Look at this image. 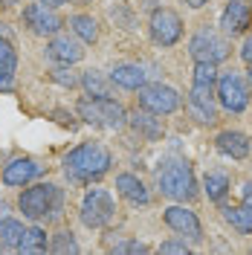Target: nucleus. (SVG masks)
Wrapping results in <instances>:
<instances>
[{
  "label": "nucleus",
  "instance_id": "473e14b6",
  "mask_svg": "<svg viewBox=\"0 0 252 255\" xmlns=\"http://www.w3.org/2000/svg\"><path fill=\"white\" fill-rule=\"evenodd\" d=\"M244 203L252 209V183H247V186H244Z\"/></svg>",
  "mask_w": 252,
  "mask_h": 255
},
{
  "label": "nucleus",
  "instance_id": "f03ea898",
  "mask_svg": "<svg viewBox=\"0 0 252 255\" xmlns=\"http://www.w3.org/2000/svg\"><path fill=\"white\" fill-rule=\"evenodd\" d=\"M61 189L58 186H52V183H41V186H32L20 194V200H17V206L20 212L29 218V221H52V218H58V212H61Z\"/></svg>",
  "mask_w": 252,
  "mask_h": 255
},
{
  "label": "nucleus",
  "instance_id": "6e6552de",
  "mask_svg": "<svg viewBox=\"0 0 252 255\" xmlns=\"http://www.w3.org/2000/svg\"><path fill=\"white\" fill-rule=\"evenodd\" d=\"M189 52L194 55V61H209V64H221L229 55V44L223 41L218 32L200 29L189 44Z\"/></svg>",
  "mask_w": 252,
  "mask_h": 255
},
{
  "label": "nucleus",
  "instance_id": "f704fd0d",
  "mask_svg": "<svg viewBox=\"0 0 252 255\" xmlns=\"http://www.w3.org/2000/svg\"><path fill=\"white\" fill-rule=\"evenodd\" d=\"M186 3H189L191 9H200V6H206V3H209V0H186Z\"/></svg>",
  "mask_w": 252,
  "mask_h": 255
},
{
  "label": "nucleus",
  "instance_id": "4468645a",
  "mask_svg": "<svg viewBox=\"0 0 252 255\" xmlns=\"http://www.w3.org/2000/svg\"><path fill=\"white\" fill-rule=\"evenodd\" d=\"M38 174H41V165H38L35 159H15V162L6 165L3 183H6V186H23V183L35 180Z\"/></svg>",
  "mask_w": 252,
  "mask_h": 255
},
{
  "label": "nucleus",
  "instance_id": "c9c22d12",
  "mask_svg": "<svg viewBox=\"0 0 252 255\" xmlns=\"http://www.w3.org/2000/svg\"><path fill=\"white\" fill-rule=\"evenodd\" d=\"M3 215H6V203H3V200H0V218H3Z\"/></svg>",
  "mask_w": 252,
  "mask_h": 255
},
{
  "label": "nucleus",
  "instance_id": "20e7f679",
  "mask_svg": "<svg viewBox=\"0 0 252 255\" xmlns=\"http://www.w3.org/2000/svg\"><path fill=\"white\" fill-rule=\"evenodd\" d=\"M157 183L165 197H174V200H191L197 194V183H194V174L186 162H165L157 171Z\"/></svg>",
  "mask_w": 252,
  "mask_h": 255
},
{
  "label": "nucleus",
  "instance_id": "a878e982",
  "mask_svg": "<svg viewBox=\"0 0 252 255\" xmlns=\"http://www.w3.org/2000/svg\"><path fill=\"white\" fill-rule=\"evenodd\" d=\"M215 81H218V70H215V64H209V61H197V67H194V84H206V87H215Z\"/></svg>",
  "mask_w": 252,
  "mask_h": 255
},
{
  "label": "nucleus",
  "instance_id": "ddd939ff",
  "mask_svg": "<svg viewBox=\"0 0 252 255\" xmlns=\"http://www.w3.org/2000/svg\"><path fill=\"white\" fill-rule=\"evenodd\" d=\"M165 223L171 226L174 232H180V235H186V238H191V241H200V238H203V229H200L197 215H194V212H189V209H183V206L165 209Z\"/></svg>",
  "mask_w": 252,
  "mask_h": 255
},
{
  "label": "nucleus",
  "instance_id": "c756f323",
  "mask_svg": "<svg viewBox=\"0 0 252 255\" xmlns=\"http://www.w3.org/2000/svg\"><path fill=\"white\" fill-rule=\"evenodd\" d=\"M116 253H148V247L139 244V241H127V244H119Z\"/></svg>",
  "mask_w": 252,
  "mask_h": 255
},
{
  "label": "nucleus",
  "instance_id": "c85d7f7f",
  "mask_svg": "<svg viewBox=\"0 0 252 255\" xmlns=\"http://www.w3.org/2000/svg\"><path fill=\"white\" fill-rule=\"evenodd\" d=\"M49 76H52V81H58V84H64V87H76V84H79V79H76L70 70H64V67L49 70Z\"/></svg>",
  "mask_w": 252,
  "mask_h": 255
},
{
  "label": "nucleus",
  "instance_id": "2eb2a0df",
  "mask_svg": "<svg viewBox=\"0 0 252 255\" xmlns=\"http://www.w3.org/2000/svg\"><path fill=\"white\" fill-rule=\"evenodd\" d=\"M218 151L232 159H244L250 154V139L241 130H223L221 136H218Z\"/></svg>",
  "mask_w": 252,
  "mask_h": 255
},
{
  "label": "nucleus",
  "instance_id": "393cba45",
  "mask_svg": "<svg viewBox=\"0 0 252 255\" xmlns=\"http://www.w3.org/2000/svg\"><path fill=\"white\" fill-rule=\"evenodd\" d=\"M133 128H136V130H142V133H148L151 139L162 136V125H159L154 116H148V113H136V116H133Z\"/></svg>",
  "mask_w": 252,
  "mask_h": 255
},
{
  "label": "nucleus",
  "instance_id": "e433bc0d",
  "mask_svg": "<svg viewBox=\"0 0 252 255\" xmlns=\"http://www.w3.org/2000/svg\"><path fill=\"white\" fill-rule=\"evenodd\" d=\"M0 3H6V6H9V3H17V0H0Z\"/></svg>",
  "mask_w": 252,
  "mask_h": 255
},
{
  "label": "nucleus",
  "instance_id": "9b49d317",
  "mask_svg": "<svg viewBox=\"0 0 252 255\" xmlns=\"http://www.w3.org/2000/svg\"><path fill=\"white\" fill-rule=\"evenodd\" d=\"M191 116L203 125H215L218 122V108H215V87H206V84H194L189 99Z\"/></svg>",
  "mask_w": 252,
  "mask_h": 255
},
{
  "label": "nucleus",
  "instance_id": "dca6fc26",
  "mask_svg": "<svg viewBox=\"0 0 252 255\" xmlns=\"http://www.w3.org/2000/svg\"><path fill=\"white\" fill-rule=\"evenodd\" d=\"M47 52H49V58H55V61H61V64H76L84 55V49L76 41H70V38H52Z\"/></svg>",
  "mask_w": 252,
  "mask_h": 255
},
{
  "label": "nucleus",
  "instance_id": "1a4fd4ad",
  "mask_svg": "<svg viewBox=\"0 0 252 255\" xmlns=\"http://www.w3.org/2000/svg\"><path fill=\"white\" fill-rule=\"evenodd\" d=\"M183 35V20L174 9H157L151 15V38L157 41L159 47H171L180 41Z\"/></svg>",
  "mask_w": 252,
  "mask_h": 255
},
{
  "label": "nucleus",
  "instance_id": "cd10ccee",
  "mask_svg": "<svg viewBox=\"0 0 252 255\" xmlns=\"http://www.w3.org/2000/svg\"><path fill=\"white\" fill-rule=\"evenodd\" d=\"M52 253H79V244L73 241V235H70V232H61V235H55Z\"/></svg>",
  "mask_w": 252,
  "mask_h": 255
},
{
  "label": "nucleus",
  "instance_id": "0eeeda50",
  "mask_svg": "<svg viewBox=\"0 0 252 255\" xmlns=\"http://www.w3.org/2000/svg\"><path fill=\"white\" fill-rule=\"evenodd\" d=\"M218 99L229 113H241L250 105V87L238 73H223L218 79Z\"/></svg>",
  "mask_w": 252,
  "mask_h": 255
},
{
  "label": "nucleus",
  "instance_id": "aec40b11",
  "mask_svg": "<svg viewBox=\"0 0 252 255\" xmlns=\"http://www.w3.org/2000/svg\"><path fill=\"white\" fill-rule=\"evenodd\" d=\"M223 218L232 223L238 232H244V235L252 232V209L247 203H241V206H223Z\"/></svg>",
  "mask_w": 252,
  "mask_h": 255
},
{
  "label": "nucleus",
  "instance_id": "5701e85b",
  "mask_svg": "<svg viewBox=\"0 0 252 255\" xmlns=\"http://www.w3.org/2000/svg\"><path fill=\"white\" fill-rule=\"evenodd\" d=\"M23 235V226L17 221H0V247L3 250H17V241Z\"/></svg>",
  "mask_w": 252,
  "mask_h": 255
},
{
  "label": "nucleus",
  "instance_id": "7ed1b4c3",
  "mask_svg": "<svg viewBox=\"0 0 252 255\" xmlns=\"http://www.w3.org/2000/svg\"><path fill=\"white\" fill-rule=\"evenodd\" d=\"M79 116L87 125L108 128V130H119L127 122V113L119 102H113L108 96H87L79 102Z\"/></svg>",
  "mask_w": 252,
  "mask_h": 255
},
{
  "label": "nucleus",
  "instance_id": "412c9836",
  "mask_svg": "<svg viewBox=\"0 0 252 255\" xmlns=\"http://www.w3.org/2000/svg\"><path fill=\"white\" fill-rule=\"evenodd\" d=\"M17 250L20 253H47V232L32 226V229H23V235L17 241Z\"/></svg>",
  "mask_w": 252,
  "mask_h": 255
},
{
  "label": "nucleus",
  "instance_id": "bb28decb",
  "mask_svg": "<svg viewBox=\"0 0 252 255\" xmlns=\"http://www.w3.org/2000/svg\"><path fill=\"white\" fill-rule=\"evenodd\" d=\"M84 87L90 90L93 96H108V81L102 79V73H96V70H90V73H84Z\"/></svg>",
  "mask_w": 252,
  "mask_h": 255
},
{
  "label": "nucleus",
  "instance_id": "7c9ffc66",
  "mask_svg": "<svg viewBox=\"0 0 252 255\" xmlns=\"http://www.w3.org/2000/svg\"><path fill=\"white\" fill-rule=\"evenodd\" d=\"M159 253H180V255H186V253H189V247H186V244H180V241H165V244L159 247Z\"/></svg>",
  "mask_w": 252,
  "mask_h": 255
},
{
  "label": "nucleus",
  "instance_id": "a211bd4d",
  "mask_svg": "<svg viewBox=\"0 0 252 255\" xmlns=\"http://www.w3.org/2000/svg\"><path fill=\"white\" fill-rule=\"evenodd\" d=\"M116 189L122 191V197H127L130 203H148V189L142 186V180H136L133 174H119L116 177Z\"/></svg>",
  "mask_w": 252,
  "mask_h": 255
},
{
  "label": "nucleus",
  "instance_id": "f257e3e1",
  "mask_svg": "<svg viewBox=\"0 0 252 255\" xmlns=\"http://www.w3.org/2000/svg\"><path fill=\"white\" fill-rule=\"evenodd\" d=\"M64 165H67V174L73 177V180L87 183V180H96V177H102L111 168V154H108V148H102V145L84 142V145H79V148H73V151L64 157Z\"/></svg>",
  "mask_w": 252,
  "mask_h": 255
},
{
  "label": "nucleus",
  "instance_id": "9d476101",
  "mask_svg": "<svg viewBox=\"0 0 252 255\" xmlns=\"http://www.w3.org/2000/svg\"><path fill=\"white\" fill-rule=\"evenodd\" d=\"M23 20H26V26L35 35H55L61 29V17L55 15L49 6H44V3H29L23 9Z\"/></svg>",
  "mask_w": 252,
  "mask_h": 255
},
{
  "label": "nucleus",
  "instance_id": "2f4dec72",
  "mask_svg": "<svg viewBox=\"0 0 252 255\" xmlns=\"http://www.w3.org/2000/svg\"><path fill=\"white\" fill-rule=\"evenodd\" d=\"M241 55H244V61L252 64V38H247V44H244V49H241Z\"/></svg>",
  "mask_w": 252,
  "mask_h": 255
},
{
  "label": "nucleus",
  "instance_id": "f3484780",
  "mask_svg": "<svg viewBox=\"0 0 252 255\" xmlns=\"http://www.w3.org/2000/svg\"><path fill=\"white\" fill-rule=\"evenodd\" d=\"M111 79H113V84H119L125 90H139L142 84H145V73L136 64H119L111 73Z\"/></svg>",
  "mask_w": 252,
  "mask_h": 255
},
{
  "label": "nucleus",
  "instance_id": "4c0bfd02",
  "mask_svg": "<svg viewBox=\"0 0 252 255\" xmlns=\"http://www.w3.org/2000/svg\"><path fill=\"white\" fill-rule=\"evenodd\" d=\"M76 3H90V0H76Z\"/></svg>",
  "mask_w": 252,
  "mask_h": 255
},
{
  "label": "nucleus",
  "instance_id": "6ab92c4d",
  "mask_svg": "<svg viewBox=\"0 0 252 255\" xmlns=\"http://www.w3.org/2000/svg\"><path fill=\"white\" fill-rule=\"evenodd\" d=\"M15 67H17L15 47H12L6 38H0V87H9V84H12Z\"/></svg>",
  "mask_w": 252,
  "mask_h": 255
},
{
  "label": "nucleus",
  "instance_id": "f8f14e48",
  "mask_svg": "<svg viewBox=\"0 0 252 255\" xmlns=\"http://www.w3.org/2000/svg\"><path fill=\"white\" fill-rule=\"evenodd\" d=\"M252 23V3L247 0H229V6L223 9L221 26L226 35H241Z\"/></svg>",
  "mask_w": 252,
  "mask_h": 255
},
{
  "label": "nucleus",
  "instance_id": "423d86ee",
  "mask_svg": "<svg viewBox=\"0 0 252 255\" xmlns=\"http://www.w3.org/2000/svg\"><path fill=\"white\" fill-rule=\"evenodd\" d=\"M113 218V200L105 189H90L84 203H81V223L90 226V229H99L105 223H111Z\"/></svg>",
  "mask_w": 252,
  "mask_h": 255
},
{
  "label": "nucleus",
  "instance_id": "72a5a7b5",
  "mask_svg": "<svg viewBox=\"0 0 252 255\" xmlns=\"http://www.w3.org/2000/svg\"><path fill=\"white\" fill-rule=\"evenodd\" d=\"M41 3H44V6H49V9H55V6H64L67 0H41Z\"/></svg>",
  "mask_w": 252,
  "mask_h": 255
},
{
  "label": "nucleus",
  "instance_id": "58836bf2",
  "mask_svg": "<svg viewBox=\"0 0 252 255\" xmlns=\"http://www.w3.org/2000/svg\"><path fill=\"white\" fill-rule=\"evenodd\" d=\"M250 79H252V64H250Z\"/></svg>",
  "mask_w": 252,
  "mask_h": 255
},
{
  "label": "nucleus",
  "instance_id": "39448f33",
  "mask_svg": "<svg viewBox=\"0 0 252 255\" xmlns=\"http://www.w3.org/2000/svg\"><path fill=\"white\" fill-rule=\"evenodd\" d=\"M139 108L154 116H165V113H174L180 108V93L174 87H165V84H148V87H139Z\"/></svg>",
  "mask_w": 252,
  "mask_h": 255
},
{
  "label": "nucleus",
  "instance_id": "b1692460",
  "mask_svg": "<svg viewBox=\"0 0 252 255\" xmlns=\"http://www.w3.org/2000/svg\"><path fill=\"white\" fill-rule=\"evenodd\" d=\"M229 191V177L226 174H206V194L209 200H218L221 203Z\"/></svg>",
  "mask_w": 252,
  "mask_h": 255
},
{
  "label": "nucleus",
  "instance_id": "4be33fe9",
  "mask_svg": "<svg viewBox=\"0 0 252 255\" xmlns=\"http://www.w3.org/2000/svg\"><path fill=\"white\" fill-rule=\"evenodd\" d=\"M70 26H73V32L79 35L81 41H87V44H96V38H99V29H96V20L87 15H76L70 17Z\"/></svg>",
  "mask_w": 252,
  "mask_h": 255
}]
</instances>
